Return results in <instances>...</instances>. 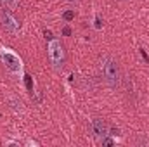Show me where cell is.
<instances>
[{
  "label": "cell",
  "mask_w": 149,
  "mask_h": 147,
  "mask_svg": "<svg viewBox=\"0 0 149 147\" xmlns=\"http://www.w3.org/2000/svg\"><path fill=\"white\" fill-rule=\"evenodd\" d=\"M63 33H64V35H71V30H70V28H64V31H63Z\"/></svg>",
  "instance_id": "cell-10"
},
{
  "label": "cell",
  "mask_w": 149,
  "mask_h": 147,
  "mask_svg": "<svg viewBox=\"0 0 149 147\" xmlns=\"http://www.w3.org/2000/svg\"><path fill=\"white\" fill-rule=\"evenodd\" d=\"M73 17H74V12H73V10H68V12H64V19H66V21H71Z\"/></svg>",
  "instance_id": "cell-8"
},
{
  "label": "cell",
  "mask_w": 149,
  "mask_h": 147,
  "mask_svg": "<svg viewBox=\"0 0 149 147\" xmlns=\"http://www.w3.org/2000/svg\"><path fill=\"white\" fill-rule=\"evenodd\" d=\"M0 62L5 66V69L12 74V76H16V78H23V74H24L23 59H21L12 49H5V47L0 49Z\"/></svg>",
  "instance_id": "cell-2"
},
{
  "label": "cell",
  "mask_w": 149,
  "mask_h": 147,
  "mask_svg": "<svg viewBox=\"0 0 149 147\" xmlns=\"http://www.w3.org/2000/svg\"><path fill=\"white\" fill-rule=\"evenodd\" d=\"M47 54L50 59V64L56 71H61L64 66V49L59 40H50L47 45Z\"/></svg>",
  "instance_id": "cell-3"
},
{
  "label": "cell",
  "mask_w": 149,
  "mask_h": 147,
  "mask_svg": "<svg viewBox=\"0 0 149 147\" xmlns=\"http://www.w3.org/2000/svg\"><path fill=\"white\" fill-rule=\"evenodd\" d=\"M64 2H68V3H78L80 0H64Z\"/></svg>",
  "instance_id": "cell-11"
},
{
  "label": "cell",
  "mask_w": 149,
  "mask_h": 147,
  "mask_svg": "<svg viewBox=\"0 0 149 147\" xmlns=\"http://www.w3.org/2000/svg\"><path fill=\"white\" fill-rule=\"evenodd\" d=\"M92 132H94L95 139L101 142L106 135H109V126H108V123H106L104 119H101V118H94V119H92Z\"/></svg>",
  "instance_id": "cell-4"
},
{
  "label": "cell",
  "mask_w": 149,
  "mask_h": 147,
  "mask_svg": "<svg viewBox=\"0 0 149 147\" xmlns=\"http://www.w3.org/2000/svg\"><path fill=\"white\" fill-rule=\"evenodd\" d=\"M101 74L104 78V81L111 87L116 88L120 87V81H121V73H120V68H118V62L113 59L111 55H102L101 57Z\"/></svg>",
  "instance_id": "cell-1"
},
{
  "label": "cell",
  "mask_w": 149,
  "mask_h": 147,
  "mask_svg": "<svg viewBox=\"0 0 149 147\" xmlns=\"http://www.w3.org/2000/svg\"><path fill=\"white\" fill-rule=\"evenodd\" d=\"M0 2H2L5 7H9V9H17V3H19L17 0H0Z\"/></svg>",
  "instance_id": "cell-7"
},
{
  "label": "cell",
  "mask_w": 149,
  "mask_h": 147,
  "mask_svg": "<svg viewBox=\"0 0 149 147\" xmlns=\"http://www.w3.org/2000/svg\"><path fill=\"white\" fill-rule=\"evenodd\" d=\"M7 102H9V106H10V109L14 111V112H23V104H21V101L17 99V97H14V95H9L7 97Z\"/></svg>",
  "instance_id": "cell-6"
},
{
  "label": "cell",
  "mask_w": 149,
  "mask_h": 147,
  "mask_svg": "<svg viewBox=\"0 0 149 147\" xmlns=\"http://www.w3.org/2000/svg\"><path fill=\"white\" fill-rule=\"evenodd\" d=\"M0 19H2V26L9 31V33H12V35H19V31H21V26H19V23L10 16V14H7V12H3L2 16H0Z\"/></svg>",
  "instance_id": "cell-5"
},
{
  "label": "cell",
  "mask_w": 149,
  "mask_h": 147,
  "mask_svg": "<svg viewBox=\"0 0 149 147\" xmlns=\"http://www.w3.org/2000/svg\"><path fill=\"white\" fill-rule=\"evenodd\" d=\"M94 26H95V30H101V28H102V21H101L99 16H95V24H94Z\"/></svg>",
  "instance_id": "cell-9"
}]
</instances>
